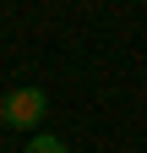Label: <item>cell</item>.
Masks as SVG:
<instances>
[{
  "label": "cell",
  "mask_w": 147,
  "mask_h": 153,
  "mask_svg": "<svg viewBox=\"0 0 147 153\" xmlns=\"http://www.w3.org/2000/svg\"><path fill=\"white\" fill-rule=\"evenodd\" d=\"M0 120H6V99H0Z\"/></svg>",
  "instance_id": "cell-3"
},
{
  "label": "cell",
  "mask_w": 147,
  "mask_h": 153,
  "mask_svg": "<svg viewBox=\"0 0 147 153\" xmlns=\"http://www.w3.org/2000/svg\"><path fill=\"white\" fill-rule=\"evenodd\" d=\"M27 153H71V148H65L60 137H49V131H38V137L27 142Z\"/></svg>",
  "instance_id": "cell-2"
},
{
  "label": "cell",
  "mask_w": 147,
  "mask_h": 153,
  "mask_svg": "<svg viewBox=\"0 0 147 153\" xmlns=\"http://www.w3.org/2000/svg\"><path fill=\"white\" fill-rule=\"evenodd\" d=\"M44 109H49L44 88H11L6 93V126H16V131H38Z\"/></svg>",
  "instance_id": "cell-1"
}]
</instances>
